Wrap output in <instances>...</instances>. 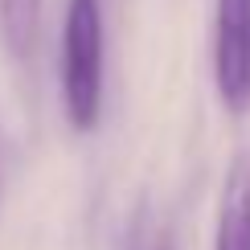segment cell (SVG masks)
Instances as JSON below:
<instances>
[{"label":"cell","instance_id":"cell-1","mask_svg":"<svg viewBox=\"0 0 250 250\" xmlns=\"http://www.w3.org/2000/svg\"><path fill=\"white\" fill-rule=\"evenodd\" d=\"M103 0H66L62 17V49H58V90L70 131L90 135L103 119Z\"/></svg>","mask_w":250,"mask_h":250},{"label":"cell","instance_id":"cell-2","mask_svg":"<svg viewBox=\"0 0 250 250\" xmlns=\"http://www.w3.org/2000/svg\"><path fill=\"white\" fill-rule=\"evenodd\" d=\"M213 86L230 115H246L250 111V0H217Z\"/></svg>","mask_w":250,"mask_h":250},{"label":"cell","instance_id":"cell-3","mask_svg":"<svg viewBox=\"0 0 250 250\" xmlns=\"http://www.w3.org/2000/svg\"><path fill=\"white\" fill-rule=\"evenodd\" d=\"M213 250H250V152H234L217 193Z\"/></svg>","mask_w":250,"mask_h":250},{"label":"cell","instance_id":"cell-4","mask_svg":"<svg viewBox=\"0 0 250 250\" xmlns=\"http://www.w3.org/2000/svg\"><path fill=\"white\" fill-rule=\"evenodd\" d=\"M41 4L45 0H0V41L17 62H29L41 41Z\"/></svg>","mask_w":250,"mask_h":250},{"label":"cell","instance_id":"cell-5","mask_svg":"<svg viewBox=\"0 0 250 250\" xmlns=\"http://www.w3.org/2000/svg\"><path fill=\"white\" fill-rule=\"evenodd\" d=\"M0 193H4V131H0Z\"/></svg>","mask_w":250,"mask_h":250},{"label":"cell","instance_id":"cell-6","mask_svg":"<svg viewBox=\"0 0 250 250\" xmlns=\"http://www.w3.org/2000/svg\"><path fill=\"white\" fill-rule=\"evenodd\" d=\"M152 250H172V246H168V242H164V238H160V242H156V246H152Z\"/></svg>","mask_w":250,"mask_h":250}]
</instances>
